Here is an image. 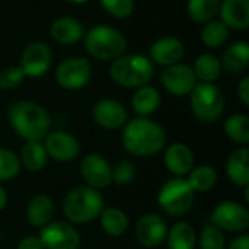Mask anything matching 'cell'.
Wrapping results in <instances>:
<instances>
[{
    "label": "cell",
    "mask_w": 249,
    "mask_h": 249,
    "mask_svg": "<svg viewBox=\"0 0 249 249\" xmlns=\"http://www.w3.org/2000/svg\"><path fill=\"white\" fill-rule=\"evenodd\" d=\"M165 130L147 117H137L124 124L123 144L134 156H153L165 147Z\"/></svg>",
    "instance_id": "cell-1"
},
{
    "label": "cell",
    "mask_w": 249,
    "mask_h": 249,
    "mask_svg": "<svg viewBox=\"0 0 249 249\" xmlns=\"http://www.w3.org/2000/svg\"><path fill=\"white\" fill-rule=\"evenodd\" d=\"M9 121L12 128L26 142L42 140L50 130V115L36 102L19 101L12 105L9 111Z\"/></svg>",
    "instance_id": "cell-2"
},
{
    "label": "cell",
    "mask_w": 249,
    "mask_h": 249,
    "mask_svg": "<svg viewBox=\"0 0 249 249\" xmlns=\"http://www.w3.org/2000/svg\"><path fill=\"white\" fill-rule=\"evenodd\" d=\"M104 210L102 194L88 185H79L67 193L63 201V213L70 223L83 225L95 220Z\"/></svg>",
    "instance_id": "cell-3"
},
{
    "label": "cell",
    "mask_w": 249,
    "mask_h": 249,
    "mask_svg": "<svg viewBox=\"0 0 249 249\" xmlns=\"http://www.w3.org/2000/svg\"><path fill=\"white\" fill-rule=\"evenodd\" d=\"M109 76L121 88L139 89L152 80L153 63L143 54L121 55L112 61Z\"/></svg>",
    "instance_id": "cell-4"
},
{
    "label": "cell",
    "mask_w": 249,
    "mask_h": 249,
    "mask_svg": "<svg viewBox=\"0 0 249 249\" xmlns=\"http://www.w3.org/2000/svg\"><path fill=\"white\" fill-rule=\"evenodd\" d=\"M127 41L124 35L107 25H96L85 35V48L90 57L101 61H114L125 51Z\"/></svg>",
    "instance_id": "cell-5"
},
{
    "label": "cell",
    "mask_w": 249,
    "mask_h": 249,
    "mask_svg": "<svg viewBox=\"0 0 249 249\" xmlns=\"http://www.w3.org/2000/svg\"><path fill=\"white\" fill-rule=\"evenodd\" d=\"M194 190L185 178L175 177L162 185L158 194V203L166 214L172 217H182L191 210L194 204Z\"/></svg>",
    "instance_id": "cell-6"
},
{
    "label": "cell",
    "mask_w": 249,
    "mask_h": 249,
    "mask_svg": "<svg viewBox=\"0 0 249 249\" xmlns=\"http://www.w3.org/2000/svg\"><path fill=\"white\" fill-rule=\"evenodd\" d=\"M191 111L197 120L203 123H213L220 118L225 109V96L214 83L200 82L190 93Z\"/></svg>",
    "instance_id": "cell-7"
},
{
    "label": "cell",
    "mask_w": 249,
    "mask_h": 249,
    "mask_svg": "<svg viewBox=\"0 0 249 249\" xmlns=\"http://www.w3.org/2000/svg\"><path fill=\"white\" fill-rule=\"evenodd\" d=\"M212 222L222 232L239 233L248 229L249 212L245 206L236 201H222L214 207L212 213Z\"/></svg>",
    "instance_id": "cell-8"
},
{
    "label": "cell",
    "mask_w": 249,
    "mask_h": 249,
    "mask_svg": "<svg viewBox=\"0 0 249 249\" xmlns=\"http://www.w3.org/2000/svg\"><path fill=\"white\" fill-rule=\"evenodd\" d=\"M92 74L90 63L86 57H69L55 69V82L67 90H77L88 85Z\"/></svg>",
    "instance_id": "cell-9"
},
{
    "label": "cell",
    "mask_w": 249,
    "mask_h": 249,
    "mask_svg": "<svg viewBox=\"0 0 249 249\" xmlns=\"http://www.w3.org/2000/svg\"><path fill=\"white\" fill-rule=\"evenodd\" d=\"M39 239L44 249H79L80 235L77 229L67 222H50L41 229Z\"/></svg>",
    "instance_id": "cell-10"
},
{
    "label": "cell",
    "mask_w": 249,
    "mask_h": 249,
    "mask_svg": "<svg viewBox=\"0 0 249 249\" xmlns=\"http://www.w3.org/2000/svg\"><path fill=\"white\" fill-rule=\"evenodd\" d=\"M80 174L86 185L95 190H102L112 184V168L99 153H89L82 159Z\"/></svg>",
    "instance_id": "cell-11"
},
{
    "label": "cell",
    "mask_w": 249,
    "mask_h": 249,
    "mask_svg": "<svg viewBox=\"0 0 249 249\" xmlns=\"http://www.w3.org/2000/svg\"><path fill=\"white\" fill-rule=\"evenodd\" d=\"M51 61H53V54L50 47L45 42L35 41L25 47L19 66L23 70L25 76L39 77L48 71Z\"/></svg>",
    "instance_id": "cell-12"
},
{
    "label": "cell",
    "mask_w": 249,
    "mask_h": 249,
    "mask_svg": "<svg viewBox=\"0 0 249 249\" xmlns=\"http://www.w3.org/2000/svg\"><path fill=\"white\" fill-rule=\"evenodd\" d=\"M168 233L166 222L156 213H147L142 216L136 225L134 236L137 242L144 248H156L165 239Z\"/></svg>",
    "instance_id": "cell-13"
},
{
    "label": "cell",
    "mask_w": 249,
    "mask_h": 249,
    "mask_svg": "<svg viewBox=\"0 0 249 249\" xmlns=\"http://www.w3.org/2000/svg\"><path fill=\"white\" fill-rule=\"evenodd\" d=\"M197 77L194 74L193 67L188 64H174L165 69L162 73V85L163 88L175 96H185L193 92L197 85Z\"/></svg>",
    "instance_id": "cell-14"
},
{
    "label": "cell",
    "mask_w": 249,
    "mask_h": 249,
    "mask_svg": "<svg viewBox=\"0 0 249 249\" xmlns=\"http://www.w3.org/2000/svg\"><path fill=\"white\" fill-rule=\"evenodd\" d=\"M44 139L47 155L58 162H70L76 159L80 152V144L77 139L67 131H53Z\"/></svg>",
    "instance_id": "cell-15"
},
{
    "label": "cell",
    "mask_w": 249,
    "mask_h": 249,
    "mask_svg": "<svg viewBox=\"0 0 249 249\" xmlns=\"http://www.w3.org/2000/svg\"><path fill=\"white\" fill-rule=\"evenodd\" d=\"M93 121L107 130H117L127 123L128 114L125 107L115 99H101L92 109Z\"/></svg>",
    "instance_id": "cell-16"
},
{
    "label": "cell",
    "mask_w": 249,
    "mask_h": 249,
    "mask_svg": "<svg viewBox=\"0 0 249 249\" xmlns=\"http://www.w3.org/2000/svg\"><path fill=\"white\" fill-rule=\"evenodd\" d=\"M185 55V47L181 39L165 36L155 41L150 47V60L160 66H174L181 63Z\"/></svg>",
    "instance_id": "cell-17"
},
{
    "label": "cell",
    "mask_w": 249,
    "mask_h": 249,
    "mask_svg": "<svg viewBox=\"0 0 249 249\" xmlns=\"http://www.w3.org/2000/svg\"><path fill=\"white\" fill-rule=\"evenodd\" d=\"M163 163L172 175L184 178L194 168V153L184 143H172L165 150Z\"/></svg>",
    "instance_id": "cell-18"
},
{
    "label": "cell",
    "mask_w": 249,
    "mask_h": 249,
    "mask_svg": "<svg viewBox=\"0 0 249 249\" xmlns=\"http://www.w3.org/2000/svg\"><path fill=\"white\" fill-rule=\"evenodd\" d=\"M219 13L228 28L247 29L249 26V0H223Z\"/></svg>",
    "instance_id": "cell-19"
},
{
    "label": "cell",
    "mask_w": 249,
    "mask_h": 249,
    "mask_svg": "<svg viewBox=\"0 0 249 249\" xmlns=\"http://www.w3.org/2000/svg\"><path fill=\"white\" fill-rule=\"evenodd\" d=\"M50 34L55 42L63 45H71L83 36V26L74 18L61 16L51 23Z\"/></svg>",
    "instance_id": "cell-20"
},
{
    "label": "cell",
    "mask_w": 249,
    "mask_h": 249,
    "mask_svg": "<svg viewBox=\"0 0 249 249\" xmlns=\"http://www.w3.org/2000/svg\"><path fill=\"white\" fill-rule=\"evenodd\" d=\"M53 213H54V204L47 194L34 196L26 206V219L31 223V226L38 229H42L51 222Z\"/></svg>",
    "instance_id": "cell-21"
},
{
    "label": "cell",
    "mask_w": 249,
    "mask_h": 249,
    "mask_svg": "<svg viewBox=\"0 0 249 249\" xmlns=\"http://www.w3.org/2000/svg\"><path fill=\"white\" fill-rule=\"evenodd\" d=\"M226 174L229 179L238 187L249 185V150L248 147H239L232 152L226 162Z\"/></svg>",
    "instance_id": "cell-22"
},
{
    "label": "cell",
    "mask_w": 249,
    "mask_h": 249,
    "mask_svg": "<svg viewBox=\"0 0 249 249\" xmlns=\"http://www.w3.org/2000/svg\"><path fill=\"white\" fill-rule=\"evenodd\" d=\"M160 104V95L159 90L153 86L144 85L142 88H139L134 95H133V109L139 117H147L150 114H153Z\"/></svg>",
    "instance_id": "cell-23"
},
{
    "label": "cell",
    "mask_w": 249,
    "mask_h": 249,
    "mask_svg": "<svg viewBox=\"0 0 249 249\" xmlns=\"http://www.w3.org/2000/svg\"><path fill=\"white\" fill-rule=\"evenodd\" d=\"M19 160L20 165H23V168H26L31 172L42 171L48 160V155L44 147V143H41L39 140L26 142L22 147Z\"/></svg>",
    "instance_id": "cell-24"
},
{
    "label": "cell",
    "mask_w": 249,
    "mask_h": 249,
    "mask_svg": "<svg viewBox=\"0 0 249 249\" xmlns=\"http://www.w3.org/2000/svg\"><path fill=\"white\" fill-rule=\"evenodd\" d=\"M231 73H242L247 70L249 64V45L248 42L239 41L226 48L223 53V60L220 63Z\"/></svg>",
    "instance_id": "cell-25"
},
{
    "label": "cell",
    "mask_w": 249,
    "mask_h": 249,
    "mask_svg": "<svg viewBox=\"0 0 249 249\" xmlns=\"http://www.w3.org/2000/svg\"><path fill=\"white\" fill-rule=\"evenodd\" d=\"M99 217H101V226H102L104 232L112 238L123 236L128 229L127 214L117 207L104 209L102 213L99 214Z\"/></svg>",
    "instance_id": "cell-26"
},
{
    "label": "cell",
    "mask_w": 249,
    "mask_h": 249,
    "mask_svg": "<svg viewBox=\"0 0 249 249\" xmlns=\"http://www.w3.org/2000/svg\"><path fill=\"white\" fill-rule=\"evenodd\" d=\"M169 249H194L196 247V231L187 222L175 223L166 233Z\"/></svg>",
    "instance_id": "cell-27"
},
{
    "label": "cell",
    "mask_w": 249,
    "mask_h": 249,
    "mask_svg": "<svg viewBox=\"0 0 249 249\" xmlns=\"http://www.w3.org/2000/svg\"><path fill=\"white\" fill-rule=\"evenodd\" d=\"M193 70L197 80L204 83H214V80H217L220 76L222 64L213 54H201L196 58Z\"/></svg>",
    "instance_id": "cell-28"
},
{
    "label": "cell",
    "mask_w": 249,
    "mask_h": 249,
    "mask_svg": "<svg viewBox=\"0 0 249 249\" xmlns=\"http://www.w3.org/2000/svg\"><path fill=\"white\" fill-rule=\"evenodd\" d=\"M187 181L190 182L194 193H207L216 185L217 172L210 165H200L191 169Z\"/></svg>",
    "instance_id": "cell-29"
},
{
    "label": "cell",
    "mask_w": 249,
    "mask_h": 249,
    "mask_svg": "<svg viewBox=\"0 0 249 249\" xmlns=\"http://www.w3.org/2000/svg\"><path fill=\"white\" fill-rule=\"evenodd\" d=\"M220 0H188L187 10L191 20L196 23H207L214 20V16L219 13Z\"/></svg>",
    "instance_id": "cell-30"
},
{
    "label": "cell",
    "mask_w": 249,
    "mask_h": 249,
    "mask_svg": "<svg viewBox=\"0 0 249 249\" xmlns=\"http://www.w3.org/2000/svg\"><path fill=\"white\" fill-rule=\"evenodd\" d=\"M225 133L226 136L241 144H247L249 142V118L245 114L231 115L225 121Z\"/></svg>",
    "instance_id": "cell-31"
},
{
    "label": "cell",
    "mask_w": 249,
    "mask_h": 249,
    "mask_svg": "<svg viewBox=\"0 0 249 249\" xmlns=\"http://www.w3.org/2000/svg\"><path fill=\"white\" fill-rule=\"evenodd\" d=\"M229 36V28L222 20H210L204 23L201 31V41L209 48L222 47Z\"/></svg>",
    "instance_id": "cell-32"
},
{
    "label": "cell",
    "mask_w": 249,
    "mask_h": 249,
    "mask_svg": "<svg viewBox=\"0 0 249 249\" xmlns=\"http://www.w3.org/2000/svg\"><path fill=\"white\" fill-rule=\"evenodd\" d=\"M20 171L19 158L9 149L0 147V182L13 179Z\"/></svg>",
    "instance_id": "cell-33"
},
{
    "label": "cell",
    "mask_w": 249,
    "mask_h": 249,
    "mask_svg": "<svg viewBox=\"0 0 249 249\" xmlns=\"http://www.w3.org/2000/svg\"><path fill=\"white\" fill-rule=\"evenodd\" d=\"M201 249H226V239L223 232L214 225H207L200 233Z\"/></svg>",
    "instance_id": "cell-34"
},
{
    "label": "cell",
    "mask_w": 249,
    "mask_h": 249,
    "mask_svg": "<svg viewBox=\"0 0 249 249\" xmlns=\"http://www.w3.org/2000/svg\"><path fill=\"white\" fill-rule=\"evenodd\" d=\"M102 7L114 18H127L134 12V0H99Z\"/></svg>",
    "instance_id": "cell-35"
},
{
    "label": "cell",
    "mask_w": 249,
    "mask_h": 249,
    "mask_svg": "<svg viewBox=\"0 0 249 249\" xmlns=\"http://www.w3.org/2000/svg\"><path fill=\"white\" fill-rule=\"evenodd\" d=\"M25 77L20 66H7L0 71V88L1 89H13L22 83Z\"/></svg>",
    "instance_id": "cell-36"
},
{
    "label": "cell",
    "mask_w": 249,
    "mask_h": 249,
    "mask_svg": "<svg viewBox=\"0 0 249 249\" xmlns=\"http://www.w3.org/2000/svg\"><path fill=\"white\" fill-rule=\"evenodd\" d=\"M134 166L128 160H121L112 168V182L117 185H125L133 181L134 178Z\"/></svg>",
    "instance_id": "cell-37"
},
{
    "label": "cell",
    "mask_w": 249,
    "mask_h": 249,
    "mask_svg": "<svg viewBox=\"0 0 249 249\" xmlns=\"http://www.w3.org/2000/svg\"><path fill=\"white\" fill-rule=\"evenodd\" d=\"M18 249H44V245L39 239V236H25L19 241Z\"/></svg>",
    "instance_id": "cell-38"
},
{
    "label": "cell",
    "mask_w": 249,
    "mask_h": 249,
    "mask_svg": "<svg viewBox=\"0 0 249 249\" xmlns=\"http://www.w3.org/2000/svg\"><path fill=\"white\" fill-rule=\"evenodd\" d=\"M238 96L245 107L249 105V76H245L238 86Z\"/></svg>",
    "instance_id": "cell-39"
},
{
    "label": "cell",
    "mask_w": 249,
    "mask_h": 249,
    "mask_svg": "<svg viewBox=\"0 0 249 249\" xmlns=\"http://www.w3.org/2000/svg\"><path fill=\"white\" fill-rule=\"evenodd\" d=\"M228 249H249V236L248 235H242L236 239H233L231 242V245Z\"/></svg>",
    "instance_id": "cell-40"
},
{
    "label": "cell",
    "mask_w": 249,
    "mask_h": 249,
    "mask_svg": "<svg viewBox=\"0 0 249 249\" xmlns=\"http://www.w3.org/2000/svg\"><path fill=\"white\" fill-rule=\"evenodd\" d=\"M6 204H7V194H6L4 188L0 185V212L6 207Z\"/></svg>",
    "instance_id": "cell-41"
},
{
    "label": "cell",
    "mask_w": 249,
    "mask_h": 249,
    "mask_svg": "<svg viewBox=\"0 0 249 249\" xmlns=\"http://www.w3.org/2000/svg\"><path fill=\"white\" fill-rule=\"evenodd\" d=\"M64 1L73 3V4H82V3H86V1H89V0H64Z\"/></svg>",
    "instance_id": "cell-42"
}]
</instances>
